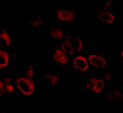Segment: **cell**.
Returning a JSON list of instances; mask_svg holds the SVG:
<instances>
[{
  "label": "cell",
  "mask_w": 123,
  "mask_h": 113,
  "mask_svg": "<svg viewBox=\"0 0 123 113\" xmlns=\"http://www.w3.org/2000/svg\"><path fill=\"white\" fill-rule=\"evenodd\" d=\"M11 39L9 34L5 30L0 32V49H5L11 45Z\"/></svg>",
  "instance_id": "ba28073f"
},
{
  "label": "cell",
  "mask_w": 123,
  "mask_h": 113,
  "mask_svg": "<svg viewBox=\"0 0 123 113\" xmlns=\"http://www.w3.org/2000/svg\"><path fill=\"white\" fill-rule=\"evenodd\" d=\"M112 2L110 0H107L106 1L105 3L103 4L102 6V9H101V11H107V10H108L109 9H110L111 7L112 6Z\"/></svg>",
  "instance_id": "ac0fdd59"
},
{
  "label": "cell",
  "mask_w": 123,
  "mask_h": 113,
  "mask_svg": "<svg viewBox=\"0 0 123 113\" xmlns=\"http://www.w3.org/2000/svg\"><path fill=\"white\" fill-rule=\"evenodd\" d=\"M60 49L62 51H63L66 54L71 55L74 54L75 52H74V49L71 44L70 41H69V36L66 37L65 38H64L62 44H61Z\"/></svg>",
  "instance_id": "30bf717a"
},
{
  "label": "cell",
  "mask_w": 123,
  "mask_h": 113,
  "mask_svg": "<svg viewBox=\"0 0 123 113\" xmlns=\"http://www.w3.org/2000/svg\"><path fill=\"white\" fill-rule=\"evenodd\" d=\"M43 78L50 85H56L59 81V78L57 75L51 73H45L43 76Z\"/></svg>",
  "instance_id": "5bb4252c"
},
{
  "label": "cell",
  "mask_w": 123,
  "mask_h": 113,
  "mask_svg": "<svg viewBox=\"0 0 123 113\" xmlns=\"http://www.w3.org/2000/svg\"><path fill=\"white\" fill-rule=\"evenodd\" d=\"M107 98L111 101H117L121 100L123 98V94L121 90L113 89L109 91L107 94Z\"/></svg>",
  "instance_id": "8fae6325"
},
{
  "label": "cell",
  "mask_w": 123,
  "mask_h": 113,
  "mask_svg": "<svg viewBox=\"0 0 123 113\" xmlns=\"http://www.w3.org/2000/svg\"><path fill=\"white\" fill-rule=\"evenodd\" d=\"M87 60L91 66L97 68H103L107 64V61L104 57L97 55H90L88 56Z\"/></svg>",
  "instance_id": "277c9868"
},
{
  "label": "cell",
  "mask_w": 123,
  "mask_h": 113,
  "mask_svg": "<svg viewBox=\"0 0 123 113\" xmlns=\"http://www.w3.org/2000/svg\"><path fill=\"white\" fill-rule=\"evenodd\" d=\"M3 113H11L8 112H3Z\"/></svg>",
  "instance_id": "7402d4cb"
},
{
  "label": "cell",
  "mask_w": 123,
  "mask_h": 113,
  "mask_svg": "<svg viewBox=\"0 0 123 113\" xmlns=\"http://www.w3.org/2000/svg\"><path fill=\"white\" fill-rule=\"evenodd\" d=\"M85 86L88 89L92 90L94 93L100 94L103 91L105 86V82L102 79L92 77L88 79Z\"/></svg>",
  "instance_id": "7a4b0ae2"
},
{
  "label": "cell",
  "mask_w": 123,
  "mask_h": 113,
  "mask_svg": "<svg viewBox=\"0 0 123 113\" xmlns=\"http://www.w3.org/2000/svg\"><path fill=\"white\" fill-rule=\"evenodd\" d=\"M43 21L40 18H34L33 20H32L29 22L30 25L33 26V27L36 28H40L43 25Z\"/></svg>",
  "instance_id": "e0dca14e"
},
{
  "label": "cell",
  "mask_w": 123,
  "mask_h": 113,
  "mask_svg": "<svg viewBox=\"0 0 123 113\" xmlns=\"http://www.w3.org/2000/svg\"><path fill=\"white\" fill-rule=\"evenodd\" d=\"M115 16L114 13L107 11H101L98 13L97 19L108 24H113L115 21Z\"/></svg>",
  "instance_id": "52a82bcc"
},
{
  "label": "cell",
  "mask_w": 123,
  "mask_h": 113,
  "mask_svg": "<svg viewBox=\"0 0 123 113\" xmlns=\"http://www.w3.org/2000/svg\"><path fill=\"white\" fill-rule=\"evenodd\" d=\"M64 35V32L59 28H51L50 30L51 37L57 39H62Z\"/></svg>",
  "instance_id": "2e32d148"
},
{
  "label": "cell",
  "mask_w": 123,
  "mask_h": 113,
  "mask_svg": "<svg viewBox=\"0 0 123 113\" xmlns=\"http://www.w3.org/2000/svg\"><path fill=\"white\" fill-rule=\"evenodd\" d=\"M15 85L20 92L25 96H30L36 90L35 82L25 77H18L15 81Z\"/></svg>",
  "instance_id": "6da1fadb"
},
{
  "label": "cell",
  "mask_w": 123,
  "mask_h": 113,
  "mask_svg": "<svg viewBox=\"0 0 123 113\" xmlns=\"http://www.w3.org/2000/svg\"><path fill=\"white\" fill-rule=\"evenodd\" d=\"M4 85L5 91L8 94H12L14 91V82L11 77H7L4 79Z\"/></svg>",
  "instance_id": "4fadbf2b"
},
{
  "label": "cell",
  "mask_w": 123,
  "mask_h": 113,
  "mask_svg": "<svg viewBox=\"0 0 123 113\" xmlns=\"http://www.w3.org/2000/svg\"><path fill=\"white\" fill-rule=\"evenodd\" d=\"M35 67L33 64H28L26 65L25 69V77L30 79H32L35 75Z\"/></svg>",
  "instance_id": "9a60e30c"
},
{
  "label": "cell",
  "mask_w": 123,
  "mask_h": 113,
  "mask_svg": "<svg viewBox=\"0 0 123 113\" xmlns=\"http://www.w3.org/2000/svg\"><path fill=\"white\" fill-rule=\"evenodd\" d=\"M69 41L73 45L75 53L80 52L83 49V41L82 40L77 37H71L69 36Z\"/></svg>",
  "instance_id": "9c48e42d"
},
{
  "label": "cell",
  "mask_w": 123,
  "mask_h": 113,
  "mask_svg": "<svg viewBox=\"0 0 123 113\" xmlns=\"http://www.w3.org/2000/svg\"><path fill=\"white\" fill-rule=\"evenodd\" d=\"M123 52L122 51V59H123Z\"/></svg>",
  "instance_id": "44dd1931"
},
{
  "label": "cell",
  "mask_w": 123,
  "mask_h": 113,
  "mask_svg": "<svg viewBox=\"0 0 123 113\" xmlns=\"http://www.w3.org/2000/svg\"><path fill=\"white\" fill-rule=\"evenodd\" d=\"M10 56L6 51L0 49V69L4 68L9 63Z\"/></svg>",
  "instance_id": "7c38bea8"
},
{
  "label": "cell",
  "mask_w": 123,
  "mask_h": 113,
  "mask_svg": "<svg viewBox=\"0 0 123 113\" xmlns=\"http://www.w3.org/2000/svg\"><path fill=\"white\" fill-rule=\"evenodd\" d=\"M55 60L62 66H65L69 61V57L67 54L61 49H57L55 50L53 55Z\"/></svg>",
  "instance_id": "8992f818"
},
{
  "label": "cell",
  "mask_w": 123,
  "mask_h": 113,
  "mask_svg": "<svg viewBox=\"0 0 123 113\" xmlns=\"http://www.w3.org/2000/svg\"><path fill=\"white\" fill-rule=\"evenodd\" d=\"M58 19L66 22H71L74 19V11L70 9H60L58 10L56 12Z\"/></svg>",
  "instance_id": "5b68a950"
},
{
  "label": "cell",
  "mask_w": 123,
  "mask_h": 113,
  "mask_svg": "<svg viewBox=\"0 0 123 113\" xmlns=\"http://www.w3.org/2000/svg\"><path fill=\"white\" fill-rule=\"evenodd\" d=\"M5 91V89L4 82H3L1 80H0V96L3 95Z\"/></svg>",
  "instance_id": "d6986e66"
},
{
  "label": "cell",
  "mask_w": 123,
  "mask_h": 113,
  "mask_svg": "<svg viewBox=\"0 0 123 113\" xmlns=\"http://www.w3.org/2000/svg\"><path fill=\"white\" fill-rule=\"evenodd\" d=\"M104 80H105L106 82H111V81L112 79H113V76H112L111 74L107 73V74H105V75H104Z\"/></svg>",
  "instance_id": "ffe728a7"
},
{
  "label": "cell",
  "mask_w": 123,
  "mask_h": 113,
  "mask_svg": "<svg viewBox=\"0 0 123 113\" xmlns=\"http://www.w3.org/2000/svg\"><path fill=\"white\" fill-rule=\"evenodd\" d=\"M73 67L77 70L80 72H86L89 68V65L87 58L84 56L78 55L74 58Z\"/></svg>",
  "instance_id": "3957f363"
}]
</instances>
